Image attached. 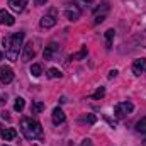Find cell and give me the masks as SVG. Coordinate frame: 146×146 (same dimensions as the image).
Instances as JSON below:
<instances>
[{
	"label": "cell",
	"mask_w": 146,
	"mask_h": 146,
	"mask_svg": "<svg viewBox=\"0 0 146 146\" xmlns=\"http://www.w3.org/2000/svg\"><path fill=\"white\" fill-rule=\"evenodd\" d=\"M27 5V0H9V7L14 12H22Z\"/></svg>",
	"instance_id": "cell-10"
},
{
	"label": "cell",
	"mask_w": 146,
	"mask_h": 146,
	"mask_svg": "<svg viewBox=\"0 0 146 146\" xmlns=\"http://www.w3.org/2000/svg\"><path fill=\"white\" fill-rule=\"evenodd\" d=\"M106 95V88L104 87H99L95 92H94V95H92V99H95V100H99V99H102Z\"/></svg>",
	"instance_id": "cell-20"
},
{
	"label": "cell",
	"mask_w": 146,
	"mask_h": 146,
	"mask_svg": "<svg viewBox=\"0 0 146 146\" xmlns=\"http://www.w3.org/2000/svg\"><path fill=\"white\" fill-rule=\"evenodd\" d=\"M0 129H2V127H0Z\"/></svg>",
	"instance_id": "cell-31"
},
{
	"label": "cell",
	"mask_w": 146,
	"mask_h": 146,
	"mask_svg": "<svg viewBox=\"0 0 146 146\" xmlns=\"http://www.w3.org/2000/svg\"><path fill=\"white\" fill-rule=\"evenodd\" d=\"M58 51H60V44H58V42H49V44L44 48L42 56H44V60H51Z\"/></svg>",
	"instance_id": "cell-6"
},
{
	"label": "cell",
	"mask_w": 146,
	"mask_h": 146,
	"mask_svg": "<svg viewBox=\"0 0 146 146\" xmlns=\"http://www.w3.org/2000/svg\"><path fill=\"white\" fill-rule=\"evenodd\" d=\"M2 117H3V119H7V121H10V115H9V112H2Z\"/></svg>",
	"instance_id": "cell-25"
},
{
	"label": "cell",
	"mask_w": 146,
	"mask_h": 146,
	"mask_svg": "<svg viewBox=\"0 0 146 146\" xmlns=\"http://www.w3.org/2000/svg\"><path fill=\"white\" fill-rule=\"evenodd\" d=\"M92 145V143H90V139H85V141H83V146H90Z\"/></svg>",
	"instance_id": "cell-26"
},
{
	"label": "cell",
	"mask_w": 146,
	"mask_h": 146,
	"mask_svg": "<svg viewBox=\"0 0 146 146\" xmlns=\"http://www.w3.org/2000/svg\"><path fill=\"white\" fill-rule=\"evenodd\" d=\"M3 146H9V145H3Z\"/></svg>",
	"instance_id": "cell-29"
},
{
	"label": "cell",
	"mask_w": 146,
	"mask_h": 146,
	"mask_svg": "<svg viewBox=\"0 0 146 146\" xmlns=\"http://www.w3.org/2000/svg\"><path fill=\"white\" fill-rule=\"evenodd\" d=\"M65 17L68 21H76L80 17V10L78 9H68V10H65Z\"/></svg>",
	"instance_id": "cell-13"
},
{
	"label": "cell",
	"mask_w": 146,
	"mask_h": 146,
	"mask_svg": "<svg viewBox=\"0 0 146 146\" xmlns=\"http://www.w3.org/2000/svg\"><path fill=\"white\" fill-rule=\"evenodd\" d=\"M75 3H76L80 9H85V7L90 3V0H75Z\"/></svg>",
	"instance_id": "cell-22"
},
{
	"label": "cell",
	"mask_w": 146,
	"mask_h": 146,
	"mask_svg": "<svg viewBox=\"0 0 146 146\" xmlns=\"http://www.w3.org/2000/svg\"><path fill=\"white\" fill-rule=\"evenodd\" d=\"M83 121H87V122H90V124H94V122H95V121H97V117H95V115H94V114H90V115H88V117H85V119H83Z\"/></svg>",
	"instance_id": "cell-23"
},
{
	"label": "cell",
	"mask_w": 146,
	"mask_h": 146,
	"mask_svg": "<svg viewBox=\"0 0 146 146\" xmlns=\"http://www.w3.org/2000/svg\"><path fill=\"white\" fill-rule=\"evenodd\" d=\"M21 131L27 139H37L42 136V127L33 117H22L21 119Z\"/></svg>",
	"instance_id": "cell-1"
},
{
	"label": "cell",
	"mask_w": 146,
	"mask_h": 146,
	"mask_svg": "<svg viewBox=\"0 0 146 146\" xmlns=\"http://www.w3.org/2000/svg\"><path fill=\"white\" fill-rule=\"evenodd\" d=\"M115 75H117V70H110L109 72V78H114Z\"/></svg>",
	"instance_id": "cell-24"
},
{
	"label": "cell",
	"mask_w": 146,
	"mask_h": 146,
	"mask_svg": "<svg viewBox=\"0 0 146 146\" xmlns=\"http://www.w3.org/2000/svg\"><path fill=\"white\" fill-rule=\"evenodd\" d=\"M53 122L58 126V124H61V122H65V119H66V115H65V112L60 109V107H56V109L53 110Z\"/></svg>",
	"instance_id": "cell-11"
},
{
	"label": "cell",
	"mask_w": 146,
	"mask_h": 146,
	"mask_svg": "<svg viewBox=\"0 0 146 146\" xmlns=\"http://www.w3.org/2000/svg\"><path fill=\"white\" fill-rule=\"evenodd\" d=\"M145 70H146V60L145 58H139V60H136L133 63V73L136 76H139L141 73H145Z\"/></svg>",
	"instance_id": "cell-7"
},
{
	"label": "cell",
	"mask_w": 146,
	"mask_h": 146,
	"mask_svg": "<svg viewBox=\"0 0 146 146\" xmlns=\"http://www.w3.org/2000/svg\"><path fill=\"white\" fill-rule=\"evenodd\" d=\"M0 136H2L3 141H12V139L17 136V131L12 129V127H2V129H0Z\"/></svg>",
	"instance_id": "cell-8"
},
{
	"label": "cell",
	"mask_w": 146,
	"mask_h": 146,
	"mask_svg": "<svg viewBox=\"0 0 146 146\" xmlns=\"http://www.w3.org/2000/svg\"><path fill=\"white\" fill-rule=\"evenodd\" d=\"M44 110V104L42 102H34L31 106V114H41Z\"/></svg>",
	"instance_id": "cell-16"
},
{
	"label": "cell",
	"mask_w": 146,
	"mask_h": 146,
	"mask_svg": "<svg viewBox=\"0 0 146 146\" xmlns=\"http://www.w3.org/2000/svg\"><path fill=\"white\" fill-rule=\"evenodd\" d=\"M22 41H24V33H15L9 37V46L5 48V56L10 61L19 60V49L22 46Z\"/></svg>",
	"instance_id": "cell-2"
},
{
	"label": "cell",
	"mask_w": 146,
	"mask_h": 146,
	"mask_svg": "<svg viewBox=\"0 0 146 146\" xmlns=\"http://www.w3.org/2000/svg\"><path fill=\"white\" fill-rule=\"evenodd\" d=\"M136 131L146 134V117H143L141 121H138V122H136Z\"/></svg>",
	"instance_id": "cell-17"
},
{
	"label": "cell",
	"mask_w": 146,
	"mask_h": 146,
	"mask_svg": "<svg viewBox=\"0 0 146 146\" xmlns=\"http://www.w3.org/2000/svg\"><path fill=\"white\" fill-rule=\"evenodd\" d=\"M145 141H146V139H145ZM145 146H146V143H145Z\"/></svg>",
	"instance_id": "cell-30"
},
{
	"label": "cell",
	"mask_w": 146,
	"mask_h": 146,
	"mask_svg": "<svg viewBox=\"0 0 146 146\" xmlns=\"http://www.w3.org/2000/svg\"><path fill=\"white\" fill-rule=\"evenodd\" d=\"M34 146H36V145H34Z\"/></svg>",
	"instance_id": "cell-32"
},
{
	"label": "cell",
	"mask_w": 146,
	"mask_h": 146,
	"mask_svg": "<svg viewBox=\"0 0 146 146\" xmlns=\"http://www.w3.org/2000/svg\"><path fill=\"white\" fill-rule=\"evenodd\" d=\"M115 36V33H114V29H109V31H106V39H107V49L112 48V39Z\"/></svg>",
	"instance_id": "cell-18"
},
{
	"label": "cell",
	"mask_w": 146,
	"mask_h": 146,
	"mask_svg": "<svg viewBox=\"0 0 146 146\" xmlns=\"http://www.w3.org/2000/svg\"><path fill=\"white\" fill-rule=\"evenodd\" d=\"M2 60H3V54H2V51H0V61H2Z\"/></svg>",
	"instance_id": "cell-28"
},
{
	"label": "cell",
	"mask_w": 146,
	"mask_h": 146,
	"mask_svg": "<svg viewBox=\"0 0 146 146\" xmlns=\"http://www.w3.org/2000/svg\"><path fill=\"white\" fill-rule=\"evenodd\" d=\"M44 2H46V0H36V5H42Z\"/></svg>",
	"instance_id": "cell-27"
},
{
	"label": "cell",
	"mask_w": 146,
	"mask_h": 146,
	"mask_svg": "<svg viewBox=\"0 0 146 146\" xmlns=\"http://www.w3.org/2000/svg\"><path fill=\"white\" fill-rule=\"evenodd\" d=\"M34 54H36V49H34V44H33V41L26 42V44H24V51H22V61H24V63L31 61V60L34 58Z\"/></svg>",
	"instance_id": "cell-4"
},
{
	"label": "cell",
	"mask_w": 146,
	"mask_h": 146,
	"mask_svg": "<svg viewBox=\"0 0 146 146\" xmlns=\"http://www.w3.org/2000/svg\"><path fill=\"white\" fill-rule=\"evenodd\" d=\"M12 80H14V70H12L10 66H3V68H0V82H2V83L9 85Z\"/></svg>",
	"instance_id": "cell-5"
},
{
	"label": "cell",
	"mask_w": 146,
	"mask_h": 146,
	"mask_svg": "<svg viewBox=\"0 0 146 146\" xmlns=\"http://www.w3.org/2000/svg\"><path fill=\"white\" fill-rule=\"evenodd\" d=\"M24 106H26V100H24L22 97H17L15 102H14V110H15V112H21V110L24 109Z\"/></svg>",
	"instance_id": "cell-15"
},
{
	"label": "cell",
	"mask_w": 146,
	"mask_h": 146,
	"mask_svg": "<svg viewBox=\"0 0 146 146\" xmlns=\"http://www.w3.org/2000/svg\"><path fill=\"white\" fill-rule=\"evenodd\" d=\"M14 22H15L14 15H10L5 9H2L0 10V24H3V26H14Z\"/></svg>",
	"instance_id": "cell-9"
},
{
	"label": "cell",
	"mask_w": 146,
	"mask_h": 146,
	"mask_svg": "<svg viewBox=\"0 0 146 146\" xmlns=\"http://www.w3.org/2000/svg\"><path fill=\"white\" fill-rule=\"evenodd\" d=\"M133 109H134V106H133L131 102H119V104H115V107H114V114H115V117L122 119V117H126L127 114H131Z\"/></svg>",
	"instance_id": "cell-3"
},
{
	"label": "cell",
	"mask_w": 146,
	"mask_h": 146,
	"mask_svg": "<svg viewBox=\"0 0 146 146\" xmlns=\"http://www.w3.org/2000/svg\"><path fill=\"white\" fill-rule=\"evenodd\" d=\"M41 73H42L41 65H39V63H34V65L31 66V75H33V76H41Z\"/></svg>",
	"instance_id": "cell-19"
},
{
	"label": "cell",
	"mask_w": 146,
	"mask_h": 146,
	"mask_svg": "<svg viewBox=\"0 0 146 146\" xmlns=\"http://www.w3.org/2000/svg\"><path fill=\"white\" fill-rule=\"evenodd\" d=\"M87 53H88L87 46H82V49H80L78 53H73L72 54V60H83V58L87 56Z\"/></svg>",
	"instance_id": "cell-14"
},
{
	"label": "cell",
	"mask_w": 146,
	"mask_h": 146,
	"mask_svg": "<svg viewBox=\"0 0 146 146\" xmlns=\"http://www.w3.org/2000/svg\"><path fill=\"white\" fill-rule=\"evenodd\" d=\"M56 26V19L53 15H44L41 19V27L42 29H49V27H54Z\"/></svg>",
	"instance_id": "cell-12"
},
{
	"label": "cell",
	"mask_w": 146,
	"mask_h": 146,
	"mask_svg": "<svg viewBox=\"0 0 146 146\" xmlns=\"http://www.w3.org/2000/svg\"><path fill=\"white\" fill-rule=\"evenodd\" d=\"M48 78H61V72L58 68H49L48 70Z\"/></svg>",
	"instance_id": "cell-21"
}]
</instances>
